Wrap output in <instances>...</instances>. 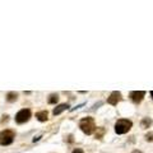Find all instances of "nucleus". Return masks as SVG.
Returning a JSON list of instances; mask_svg holds the SVG:
<instances>
[{
  "label": "nucleus",
  "mask_w": 153,
  "mask_h": 153,
  "mask_svg": "<svg viewBox=\"0 0 153 153\" xmlns=\"http://www.w3.org/2000/svg\"><path fill=\"white\" fill-rule=\"evenodd\" d=\"M79 128L80 130L87 134V135H91V134H93L96 132V124H94V120L93 117H84L82 120L79 121Z\"/></svg>",
  "instance_id": "1"
},
{
  "label": "nucleus",
  "mask_w": 153,
  "mask_h": 153,
  "mask_svg": "<svg viewBox=\"0 0 153 153\" xmlns=\"http://www.w3.org/2000/svg\"><path fill=\"white\" fill-rule=\"evenodd\" d=\"M133 126L132 120H128V119H119L115 124V132L117 134H125L128 133Z\"/></svg>",
  "instance_id": "2"
},
{
  "label": "nucleus",
  "mask_w": 153,
  "mask_h": 153,
  "mask_svg": "<svg viewBox=\"0 0 153 153\" xmlns=\"http://www.w3.org/2000/svg\"><path fill=\"white\" fill-rule=\"evenodd\" d=\"M15 138V133L10 129H5L3 132H0V144L1 145H9L13 143Z\"/></svg>",
  "instance_id": "3"
},
{
  "label": "nucleus",
  "mask_w": 153,
  "mask_h": 153,
  "mask_svg": "<svg viewBox=\"0 0 153 153\" xmlns=\"http://www.w3.org/2000/svg\"><path fill=\"white\" fill-rule=\"evenodd\" d=\"M31 116H32V112H31L29 109H22L15 115V122L17 124H24L29 120Z\"/></svg>",
  "instance_id": "4"
},
{
  "label": "nucleus",
  "mask_w": 153,
  "mask_h": 153,
  "mask_svg": "<svg viewBox=\"0 0 153 153\" xmlns=\"http://www.w3.org/2000/svg\"><path fill=\"white\" fill-rule=\"evenodd\" d=\"M144 96H145V92L144 91H132L129 93L130 99H132V101L135 103V105H138V103H140L142 101H143Z\"/></svg>",
  "instance_id": "5"
},
{
  "label": "nucleus",
  "mask_w": 153,
  "mask_h": 153,
  "mask_svg": "<svg viewBox=\"0 0 153 153\" xmlns=\"http://www.w3.org/2000/svg\"><path fill=\"white\" fill-rule=\"evenodd\" d=\"M122 99V96L121 93L119 91H114L112 93L110 94V97L107 98V103H110V105H112V106H116L119 102H120Z\"/></svg>",
  "instance_id": "6"
},
{
  "label": "nucleus",
  "mask_w": 153,
  "mask_h": 153,
  "mask_svg": "<svg viewBox=\"0 0 153 153\" xmlns=\"http://www.w3.org/2000/svg\"><path fill=\"white\" fill-rule=\"evenodd\" d=\"M69 109V105L68 103H60V105H57L55 109H54V111H52V115L54 116H57V115H60L63 111H65V110H68Z\"/></svg>",
  "instance_id": "7"
},
{
  "label": "nucleus",
  "mask_w": 153,
  "mask_h": 153,
  "mask_svg": "<svg viewBox=\"0 0 153 153\" xmlns=\"http://www.w3.org/2000/svg\"><path fill=\"white\" fill-rule=\"evenodd\" d=\"M36 117H37V120L41 121V122L47 121V120H49V112H47L46 110H44V111H38V112L36 114Z\"/></svg>",
  "instance_id": "8"
},
{
  "label": "nucleus",
  "mask_w": 153,
  "mask_h": 153,
  "mask_svg": "<svg viewBox=\"0 0 153 153\" xmlns=\"http://www.w3.org/2000/svg\"><path fill=\"white\" fill-rule=\"evenodd\" d=\"M151 125H152V119L151 117H143L142 119V122H140L142 129H148Z\"/></svg>",
  "instance_id": "9"
},
{
  "label": "nucleus",
  "mask_w": 153,
  "mask_h": 153,
  "mask_svg": "<svg viewBox=\"0 0 153 153\" xmlns=\"http://www.w3.org/2000/svg\"><path fill=\"white\" fill-rule=\"evenodd\" d=\"M18 99V93L17 92H8L6 93V101L8 102H15Z\"/></svg>",
  "instance_id": "10"
},
{
  "label": "nucleus",
  "mask_w": 153,
  "mask_h": 153,
  "mask_svg": "<svg viewBox=\"0 0 153 153\" xmlns=\"http://www.w3.org/2000/svg\"><path fill=\"white\" fill-rule=\"evenodd\" d=\"M57 101H59V94L57 93H52V94L49 96L47 102L50 103V105H55V103H57Z\"/></svg>",
  "instance_id": "11"
},
{
  "label": "nucleus",
  "mask_w": 153,
  "mask_h": 153,
  "mask_svg": "<svg viewBox=\"0 0 153 153\" xmlns=\"http://www.w3.org/2000/svg\"><path fill=\"white\" fill-rule=\"evenodd\" d=\"M105 134H106L105 128H97L96 129V139H102Z\"/></svg>",
  "instance_id": "12"
},
{
  "label": "nucleus",
  "mask_w": 153,
  "mask_h": 153,
  "mask_svg": "<svg viewBox=\"0 0 153 153\" xmlns=\"http://www.w3.org/2000/svg\"><path fill=\"white\" fill-rule=\"evenodd\" d=\"M144 138L147 142H153V132H148L147 134H145Z\"/></svg>",
  "instance_id": "13"
},
{
  "label": "nucleus",
  "mask_w": 153,
  "mask_h": 153,
  "mask_svg": "<svg viewBox=\"0 0 153 153\" xmlns=\"http://www.w3.org/2000/svg\"><path fill=\"white\" fill-rule=\"evenodd\" d=\"M8 121H9V116H8V115H3L1 124H4V122H8Z\"/></svg>",
  "instance_id": "14"
},
{
  "label": "nucleus",
  "mask_w": 153,
  "mask_h": 153,
  "mask_svg": "<svg viewBox=\"0 0 153 153\" xmlns=\"http://www.w3.org/2000/svg\"><path fill=\"white\" fill-rule=\"evenodd\" d=\"M71 153H84V152H83V149H80V148H75V149H73Z\"/></svg>",
  "instance_id": "15"
},
{
  "label": "nucleus",
  "mask_w": 153,
  "mask_h": 153,
  "mask_svg": "<svg viewBox=\"0 0 153 153\" xmlns=\"http://www.w3.org/2000/svg\"><path fill=\"white\" fill-rule=\"evenodd\" d=\"M73 138H74V137H73L71 134H70V135H68V142H69V143H73V142H74V139H73Z\"/></svg>",
  "instance_id": "16"
},
{
  "label": "nucleus",
  "mask_w": 153,
  "mask_h": 153,
  "mask_svg": "<svg viewBox=\"0 0 153 153\" xmlns=\"http://www.w3.org/2000/svg\"><path fill=\"white\" fill-rule=\"evenodd\" d=\"M132 153H143V152H142V151H138V149H135V151H133Z\"/></svg>",
  "instance_id": "17"
},
{
  "label": "nucleus",
  "mask_w": 153,
  "mask_h": 153,
  "mask_svg": "<svg viewBox=\"0 0 153 153\" xmlns=\"http://www.w3.org/2000/svg\"><path fill=\"white\" fill-rule=\"evenodd\" d=\"M149 94H151V97H152V99H153V91H151V93H149Z\"/></svg>",
  "instance_id": "18"
}]
</instances>
